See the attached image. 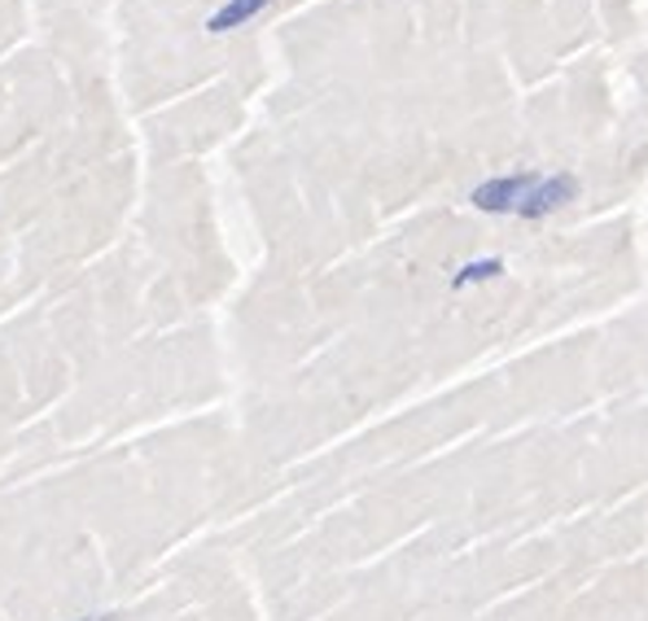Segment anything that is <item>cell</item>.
<instances>
[{"label": "cell", "mask_w": 648, "mask_h": 621, "mask_svg": "<svg viewBox=\"0 0 648 621\" xmlns=\"http://www.w3.org/2000/svg\"><path fill=\"white\" fill-rule=\"evenodd\" d=\"M80 621H119L114 613H93V618H80Z\"/></svg>", "instance_id": "4"}, {"label": "cell", "mask_w": 648, "mask_h": 621, "mask_svg": "<svg viewBox=\"0 0 648 621\" xmlns=\"http://www.w3.org/2000/svg\"><path fill=\"white\" fill-rule=\"evenodd\" d=\"M486 276H500V259H482V263L461 267V271L452 276V284H456V289H464L469 280H486Z\"/></svg>", "instance_id": "3"}, {"label": "cell", "mask_w": 648, "mask_h": 621, "mask_svg": "<svg viewBox=\"0 0 648 621\" xmlns=\"http://www.w3.org/2000/svg\"><path fill=\"white\" fill-rule=\"evenodd\" d=\"M535 172H517V176H495L486 179V184H477L473 188V206L477 210H491V215H522L526 210V197H531V188H535Z\"/></svg>", "instance_id": "1"}, {"label": "cell", "mask_w": 648, "mask_h": 621, "mask_svg": "<svg viewBox=\"0 0 648 621\" xmlns=\"http://www.w3.org/2000/svg\"><path fill=\"white\" fill-rule=\"evenodd\" d=\"M268 0H228L224 9H215L210 18H206V31L210 35H224V31H237V27H246L259 9H264Z\"/></svg>", "instance_id": "2"}]
</instances>
